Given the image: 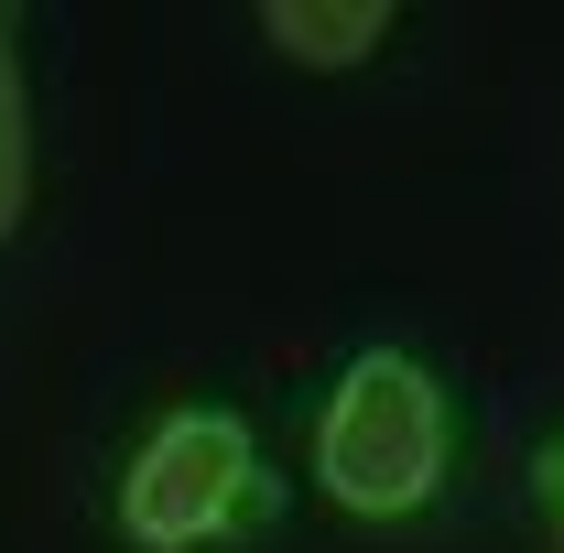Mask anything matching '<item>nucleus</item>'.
I'll list each match as a JSON object with an SVG mask.
<instances>
[{
    "label": "nucleus",
    "instance_id": "3",
    "mask_svg": "<svg viewBox=\"0 0 564 553\" xmlns=\"http://www.w3.org/2000/svg\"><path fill=\"white\" fill-rule=\"evenodd\" d=\"M261 33L293 66H358L391 44V0H261Z\"/></svg>",
    "mask_w": 564,
    "mask_h": 553
},
{
    "label": "nucleus",
    "instance_id": "1",
    "mask_svg": "<svg viewBox=\"0 0 564 553\" xmlns=\"http://www.w3.org/2000/svg\"><path fill=\"white\" fill-rule=\"evenodd\" d=\"M445 445H456L445 380L413 347H358L315 413V488L358 521H413L445 488Z\"/></svg>",
    "mask_w": 564,
    "mask_h": 553
},
{
    "label": "nucleus",
    "instance_id": "2",
    "mask_svg": "<svg viewBox=\"0 0 564 553\" xmlns=\"http://www.w3.org/2000/svg\"><path fill=\"white\" fill-rule=\"evenodd\" d=\"M261 510V434L228 402H185L120 467V532L141 553H207Z\"/></svg>",
    "mask_w": 564,
    "mask_h": 553
},
{
    "label": "nucleus",
    "instance_id": "5",
    "mask_svg": "<svg viewBox=\"0 0 564 553\" xmlns=\"http://www.w3.org/2000/svg\"><path fill=\"white\" fill-rule=\"evenodd\" d=\"M532 499H543V521H554V553H564V434L532 456Z\"/></svg>",
    "mask_w": 564,
    "mask_h": 553
},
{
    "label": "nucleus",
    "instance_id": "4",
    "mask_svg": "<svg viewBox=\"0 0 564 553\" xmlns=\"http://www.w3.org/2000/svg\"><path fill=\"white\" fill-rule=\"evenodd\" d=\"M33 207V98H22V44H11V11H0V239Z\"/></svg>",
    "mask_w": 564,
    "mask_h": 553
}]
</instances>
